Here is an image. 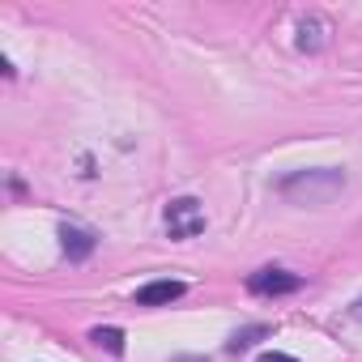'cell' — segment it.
<instances>
[{
  "label": "cell",
  "mask_w": 362,
  "mask_h": 362,
  "mask_svg": "<svg viewBox=\"0 0 362 362\" xmlns=\"http://www.w3.org/2000/svg\"><path fill=\"white\" fill-rule=\"evenodd\" d=\"M341 188H345V175L332 170V166H324V170H298V175L281 179V197H290V201H307V205L332 201Z\"/></svg>",
  "instance_id": "6da1fadb"
},
{
  "label": "cell",
  "mask_w": 362,
  "mask_h": 362,
  "mask_svg": "<svg viewBox=\"0 0 362 362\" xmlns=\"http://www.w3.org/2000/svg\"><path fill=\"white\" fill-rule=\"evenodd\" d=\"M205 230V209L192 197H179L166 205V235L170 239H197Z\"/></svg>",
  "instance_id": "7a4b0ae2"
},
{
  "label": "cell",
  "mask_w": 362,
  "mask_h": 362,
  "mask_svg": "<svg viewBox=\"0 0 362 362\" xmlns=\"http://www.w3.org/2000/svg\"><path fill=\"white\" fill-rule=\"evenodd\" d=\"M298 286H303V277L298 273H286V269H260V273L247 277V290L252 294H294Z\"/></svg>",
  "instance_id": "3957f363"
},
{
  "label": "cell",
  "mask_w": 362,
  "mask_h": 362,
  "mask_svg": "<svg viewBox=\"0 0 362 362\" xmlns=\"http://www.w3.org/2000/svg\"><path fill=\"white\" fill-rule=\"evenodd\" d=\"M188 294V286L184 281H149V286H141L136 290V307H166V303H175V298H184Z\"/></svg>",
  "instance_id": "277c9868"
},
{
  "label": "cell",
  "mask_w": 362,
  "mask_h": 362,
  "mask_svg": "<svg viewBox=\"0 0 362 362\" xmlns=\"http://www.w3.org/2000/svg\"><path fill=\"white\" fill-rule=\"evenodd\" d=\"M60 243H64L69 260H86L94 252V235L90 230H77V226H60Z\"/></svg>",
  "instance_id": "5b68a950"
},
{
  "label": "cell",
  "mask_w": 362,
  "mask_h": 362,
  "mask_svg": "<svg viewBox=\"0 0 362 362\" xmlns=\"http://www.w3.org/2000/svg\"><path fill=\"white\" fill-rule=\"evenodd\" d=\"M324 43H328V22L303 18V22H298V47H303V52H320Z\"/></svg>",
  "instance_id": "8992f818"
},
{
  "label": "cell",
  "mask_w": 362,
  "mask_h": 362,
  "mask_svg": "<svg viewBox=\"0 0 362 362\" xmlns=\"http://www.w3.org/2000/svg\"><path fill=\"white\" fill-rule=\"evenodd\" d=\"M260 337H269V324H252V328H239V332L226 341V349H230V354H243V349H247V345H256Z\"/></svg>",
  "instance_id": "52a82bcc"
},
{
  "label": "cell",
  "mask_w": 362,
  "mask_h": 362,
  "mask_svg": "<svg viewBox=\"0 0 362 362\" xmlns=\"http://www.w3.org/2000/svg\"><path fill=\"white\" fill-rule=\"evenodd\" d=\"M90 341H94L98 349L115 354V358L124 354V332H119V328H94V332H90Z\"/></svg>",
  "instance_id": "ba28073f"
},
{
  "label": "cell",
  "mask_w": 362,
  "mask_h": 362,
  "mask_svg": "<svg viewBox=\"0 0 362 362\" xmlns=\"http://www.w3.org/2000/svg\"><path fill=\"white\" fill-rule=\"evenodd\" d=\"M256 362H298V358H290V354H277V349H269V354H260Z\"/></svg>",
  "instance_id": "9c48e42d"
},
{
  "label": "cell",
  "mask_w": 362,
  "mask_h": 362,
  "mask_svg": "<svg viewBox=\"0 0 362 362\" xmlns=\"http://www.w3.org/2000/svg\"><path fill=\"white\" fill-rule=\"evenodd\" d=\"M354 320H362V298H358V303H354Z\"/></svg>",
  "instance_id": "30bf717a"
}]
</instances>
